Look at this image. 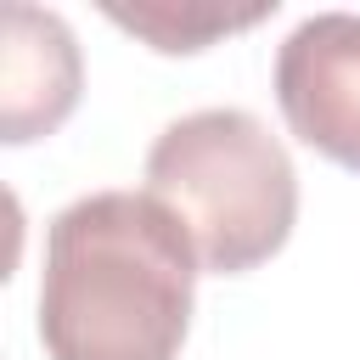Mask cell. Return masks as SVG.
<instances>
[{
  "instance_id": "4",
  "label": "cell",
  "mask_w": 360,
  "mask_h": 360,
  "mask_svg": "<svg viewBox=\"0 0 360 360\" xmlns=\"http://www.w3.org/2000/svg\"><path fill=\"white\" fill-rule=\"evenodd\" d=\"M79 45L56 11L6 6V51H0V135L28 146L51 135L79 101Z\"/></svg>"
},
{
  "instance_id": "2",
  "label": "cell",
  "mask_w": 360,
  "mask_h": 360,
  "mask_svg": "<svg viewBox=\"0 0 360 360\" xmlns=\"http://www.w3.org/2000/svg\"><path fill=\"white\" fill-rule=\"evenodd\" d=\"M146 191L186 225L208 276H242L281 253L298 219L287 146L242 107L174 118L146 152Z\"/></svg>"
},
{
  "instance_id": "3",
  "label": "cell",
  "mask_w": 360,
  "mask_h": 360,
  "mask_svg": "<svg viewBox=\"0 0 360 360\" xmlns=\"http://www.w3.org/2000/svg\"><path fill=\"white\" fill-rule=\"evenodd\" d=\"M276 101L304 146L360 174V17H304L276 51Z\"/></svg>"
},
{
  "instance_id": "1",
  "label": "cell",
  "mask_w": 360,
  "mask_h": 360,
  "mask_svg": "<svg viewBox=\"0 0 360 360\" xmlns=\"http://www.w3.org/2000/svg\"><path fill=\"white\" fill-rule=\"evenodd\" d=\"M197 248L152 191H90L45 231L39 343L51 360H174Z\"/></svg>"
},
{
  "instance_id": "5",
  "label": "cell",
  "mask_w": 360,
  "mask_h": 360,
  "mask_svg": "<svg viewBox=\"0 0 360 360\" xmlns=\"http://www.w3.org/2000/svg\"><path fill=\"white\" fill-rule=\"evenodd\" d=\"M276 6H253V11H208V6H107V17L129 34H141L152 51L180 56V51H202L219 34L253 28L259 17H270Z\"/></svg>"
}]
</instances>
